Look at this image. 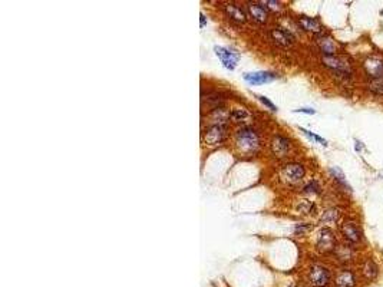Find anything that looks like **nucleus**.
<instances>
[{
    "label": "nucleus",
    "instance_id": "f257e3e1",
    "mask_svg": "<svg viewBox=\"0 0 383 287\" xmlns=\"http://www.w3.org/2000/svg\"><path fill=\"white\" fill-rule=\"evenodd\" d=\"M235 139H237V145L238 148L244 151V152H254L260 147V137L258 134L255 132V129L250 128V126H244L241 128L237 135H235Z\"/></svg>",
    "mask_w": 383,
    "mask_h": 287
},
{
    "label": "nucleus",
    "instance_id": "f03ea898",
    "mask_svg": "<svg viewBox=\"0 0 383 287\" xmlns=\"http://www.w3.org/2000/svg\"><path fill=\"white\" fill-rule=\"evenodd\" d=\"M225 134H227V126L225 124H212L209 125L204 134H202V141L205 145H209V147H215V145H220L221 142L224 141L225 138Z\"/></svg>",
    "mask_w": 383,
    "mask_h": 287
},
{
    "label": "nucleus",
    "instance_id": "7ed1b4c3",
    "mask_svg": "<svg viewBox=\"0 0 383 287\" xmlns=\"http://www.w3.org/2000/svg\"><path fill=\"white\" fill-rule=\"evenodd\" d=\"M336 237L333 234V231L330 229H322L319 231V236H317V241H316V246L320 252L323 253H330L333 250H336Z\"/></svg>",
    "mask_w": 383,
    "mask_h": 287
},
{
    "label": "nucleus",
    "instance_id": "20e7f679",
    "mask_svg": "<svg viewBox=\"0 0 383 287\" xmlns=\"http://www.w3.org/2000/svg\"><path fill=\"white\" fill-rule=\"evenodd\" d=\"M214 52L218 56L224 68H227L228 70H234L235 69L237 62L240 59V55L237 52H234L231 49H227V47H222V46H215Z\"/></svg>",
    "mask_w": 383,
    "mask_h": 287
},
{
    "label": "nucleus",
    "instance_id": "39448f33",
    "mask_svg": "<svg viewBox=\"0 0 383 287\" xmlns=\"http://www.w3.org/2000/svg\"><path fill=\"white\" fill-rule=\"evenodd\" d=\"M309 280L314 287H326L330 283L332 276L330 272L323 266H313L309 273Z\"/></svg>",
    "mask_w": 383,
    "mask_h": 287
},
{
    "label": "nucleus",
    "instance_id": "423d86ee",
    "mask_svg": "<svg viewBox=\"0 0 383 287\" xmlns=\"http://www.w3.org/2000/svg\"><path fill=\"white\" fill-rule=\"evenodd\" d=\"M340 231H342L343 237L353 244L359 243L362 239V231L355 220H345L343 224L340 226Z\"/></svg>",
    "mask_w": 383,
    "mask_h": 287
},
{
    "label": "nucleus",
    "instance_id": "0eeeda50",
    "mask_svg": "<svg viewBox=\"0 0 383 287\" xmlns=\"http://www.w3.org/2000/svg\"><path fill=\"white\" fill-rule=\"evenodd\" d=\"M276 79V75L271 72H266V70H258V72H250V73H244V80L248 85H263V83H268Z\"/></svg>",
    "mask_w": 383,
    "mask_h": 287
},
{
    "label": "nucleus",
    "instance_id": "6e6552de",
    "mask_svg": "<svg viewBox=\"0 0 383 287\" xmlns=\"http://www.w3.org/2000/svg\"><path fill=\"white\" fill-rule=\"evenodd\" d=\"M358 279L355 273L349 269H342L337 272L335 277V286L336 287H356Z\"/></svg>",
    "mask_w": 383,
    "mask_h": 287
},
{
    "label": "nucleus",
    "instance_id": "1a4fd4ad",
    "mask_svg": "<svg viewBox=\"0 0 383 287\" xmlns=\"http://www.w3.org/2000/svg\"><path fill=\"white\" fill-rule=\"evenodd\" d=\"M365 69L366 73L371 76V79L375 78H382L383 76V59L381 57L372 56L365 60Z\"/></svg>",
    "mask_w": 383,
    "mask_h": 287
},
{
    "label": "nucleus",
    "instance_id": "9d476101",
    "mask_svg": "<svg viewBox=\"0 0 383 287\" xmlns=\"http://www.w3.org/2000/svg\"><path fill=\"white\" fill-rule=\"evenodd\" d=\"M247 10L250 17L255 20L257 23H266L267 22V7L263 6V3H255L251 1L247 4Z\"/></svg>",
    "mask_w": 383,
    "mask_h": 287
},
{
    "label": "nucleus",
    "instance_id": "9b49d317",
    "mask_svg": "<svg viewBox=\"0 0 383 287\" xmlns=\"http://www.w3.org/2000/svg\"><path fill=\"white\" fill-rule=\"evenodd\" d=\"M323 63H325L327 68H332L337 70V72H345L348 73L350 72V65L346 59L343 57L337 56V55H330V56H323Z\"/></svg>",
    "mask_w": 383,
    "mask_h": 287
},
{
    "label": "nucleus",
    "instance_id": "f8f14e48",
    "mask_svg": "<svg viewBox=\"0 0 383 287\" xmlns=\"http://www.w3.org/2000/svg\"><path fill=\"white\" fill-rule=\"evenodd\" d=\"M283 177L290 183H299L304 177V168L300 164H287L283 168Z\"/></svg>",
    "mask_w": 383,
    "mask_h": 287
},
{
    "label": "nucleus",
    "instance_id": "ddd939ff",
    "mask_svg": "<svg viewBox=\"0 0 383 287\" xmlns=\"http://www.w3.org/2000/svg\"><path fill=\"white\" fill-rule=\"evenodd\" d=\"M270 36H271V39H273L277 45L283 46V47H289V46L293 43V40H294L293 34H291L289 30L283 29V27L273 29V30L270 32Z\"/></svg>",
    "mask_w": 383,
    "mask_h": 287
},
{
    "label": "nucleus",
    "instance_id": "4468645a",
    "mask_svg": "<svg viewBox=\"0 0 383 287\" xmlns=\"http://www.w3.org/2000/svg\"><path fill=\"white\" fill-rule=\"evenodd\" d=\"M289 149H290V141L287 138L280 137V135L273 138V141H271V151H273V154L276 157H279V158L284 157L289 152Z\"/></svg>",
    "mask_w": 383,
    "mask_h": 287
},
{
    "label": "nucleus",
    "instance_id": "2eb2a0df",
    "mask_svg": "<svg viewBox=\"0 0 383 287\" xmlns=\"http://www.w3.org/2000/svg\"><path fill=\"white\" fill-rule=\"evenodd\" d=\"M299 24L302 26L303 30L310 32L314 34H320L323 32V26L316 17H309V16H302L299 17Z\"/></svg>",
    "mask_w": 383,
    "mask_h": 287
},
{
    "label": "nucleus",
    "instance_id": "dca6fc26",
    "mask_svg": "<svg viewBox=\"0 0 383 287\" xmlns=\"http://www.w3.org/2000/svg\"><path fill=\"white\" fill-rule=\"evenodd\" d=\"M316 42H317V45H319V47H320V50L325 53V56L336 55V50H337L336 42H335L330 36H326V34L317 36Z\"/></svg>",
    "mask_w": 383,
    "mask_h": 287
},
{
    "label": "nucleus",
    "instance_id": "f3484780",
    "mask_svg": "<svg viewBox=\"0 0 383 287\" xmlns=\"http://www.w3.org/2000/svg\"><path fill=\"white\" fill-rule=\"evenodd\" d=\"M224 10L227 13V16L234 20V22L237 23H244L247 20V16H245V11L240 7V6H237V4H234V3H228V4H225L224 6Z\"/></svg>",
    "mask_w": 383,
    "mask_h": 287
},
{
    "label": "nucleus",
    "instance_id": "a211bd4d",
    "mask_svg": "<svg viewBox=\"0 0 383 287\" xmlns=\"http://www.w3.org/2000/svg\"><path fill=\"white\" fill-rule=\"evenodd\" d=\"M362 275L368 280H375L379 276V267L372 259H368L362 266Z\"/></svg>",
    "mask_w": 383,
    "mask_h": 287
},
{
    "label": "nucleus",
    "instance_id": "6ab92c4d",
    "mask_svg": "<svg viewBox=\"0 0 383 287\" xmlns=\"http://www.w3.org/2000/svg\"><path fill=\"white\" fill-rule=\"evenodd\" d=\"M230 118L234 122H248L251 119V115L244 108H235L230 112Z\"/></svg>",
    "mask_w": 383,
    "mask_h": 287
},
{
    "label": "nucleus",
    "instance_id": "aec40b11",
    "mask_svg": "<svg viewBox=\"0 0 383 287\" xmlns=\"http://www.w3.org/2000/svg\"><path fill=\"white\" fill-rule=\"evenodd\" d=\"M337 218H339V211H337L336 208L327 210L325 214H323V217H322V223H325V224H333V223H336Z\"/></svg>",
    "mask_w": 383,
    "mask_h": 287
},
{
    "label": "nucleus",
    "instance_id": "412c9836",
    "mask_svg": "<svg viewBox=\"0 0 383 287\" xmlns=\"http://www.w3.org/2000/svg\"><path fill=\"white\" fill-rule=\"evenodd\" d=\"M369 89L378 95H383V76L382 78H375L369 82Z\"/></svg>",
    "mask_w": 383,
    "mask_h": 287
},
{
    "label": "nucleus",
    "instance_id": "4be33fe9",
    "mask_svg": "<svg viewBox=\"0 0 383 287\" xmlns=\"http://www.w3.org/2000/svg\"><path fill=\"white\" fill-rule=\"evenodd\" d=\"M300 131H302L303 134L306 135V137H309L310 139H313V141H316V142H319V144H322V145H327V141L326 139H323L322 137H319V135H316V134H313V132H310V131H307V129H304V128H300Z\"/></svg>",
    "mask_w": 383,
    "mask_h": 287
},
{
    "label": "nucleus",
    "instance_id": "5701e85b",
    "mask_svg": "<svg viewBox=\"0 0 383 287\" xmlns=\"http://www.w3.org/2000/svg\"><path fill=\"white\" fill-rule=\"evenodd\" d=\"M303 191H304V193H310V194H319V193H320V185H319L317 181H310V183L304 187Z\"/></svg>",
    "mask_w": 383,
    "mask_h": 287
},
{
    "label": "nucleus",
    "instance_id": "b1692460",
    "mask_svg": "<svg viewBox=\"0 0 383 287\" xmlns=\"http://www.w3.org/2000/svg\"><path fill=\"white\" fill-rule=\"evenodd\" d=\"M255 98L260 101V102L263 103V105H266L267 106L268 109H271V111H277V106L274 105V103L271 102L268 98H266V96H263V95H255Z\"/></svg>",
    "mask_w": 383,
    "mask_h": 287
},
{
    "label": "nucleus",
    "instance_id": "393cba45",
    "mask_svg": "<svg viewBox=\"0 0 383 287\" xmlns=\"http://www.w3.org/2000/svg\"><path fill=\"white\" fill-rule=\"evenodd\" d=\"M297 210H299L302 214H309V213L313 210V204H312V203H309V201H303L302 204L297 207Z\"/></svg>",
    "mask_w": 383,
    "mask_h": 287
},
{
    "label": "nucleus",
    "instance_id": "a878e982",
    "mask_svg": "<svg viewBox=\"0 0 383 287\" xmlns=\"http://www.w3.org/2000/svg\"><path fill=\"white\" fill-rule=\"evenodd\" d=\"M330 172L333 174V177L336 178L339 183H342V184H345V185H348V184H346V181H345V175H343V172L340 171L339 168H332V170H330Z\"/></svg>",
    "mask_w": 383,
    "mask_h": 287
},
{
    "label": "nucleus",
    "instance_id": "bb28decb",
    "mask_svg": "<svg viewBox=\"0 0 383 287\" xmlns=\"http://www.w3.org/2000/svg\"><path fill=\"white\" fill-rule=\"evenodd\" d=\"M263 4H268V9H271V10H279L280 9L279 1H273V0H270V1H266V3H263Z\"/></svg>",
    "mask_w": 383,
    "mask_h": 287
},
{
    "label": "nucleus",
    "instance_id": "cd10ccee",
    "mask_svg": "<svg viewBox=\"0 0 383 287\" xmlns=\"http://www.w3.org/2000/svg\"><path fill=\"white\" fill-rule=\"evenodd\" d=\"M294 112H302V114H309V115L316 114V111L312 109V108H300V109H296Z\"/></svg>",
    "mask_w": 383,
    "mask_h": 287
},
{
    "label": "nucleus",
    "instance_id": "c85d7f7f",
    "mask_svg": "<svg viewBox=\"0 0 383 287\" xmlns=\"http://www.w3.org/2000/svg\"><path fill=\"white\" fill-rule=\"evenodd\" d=\"M199 22H201V27H204V26H205V14H204V13H201V14H199Z\"/></svg>",
    "mask_w": 383,
    "mask_h": 287
}]
</instances>
